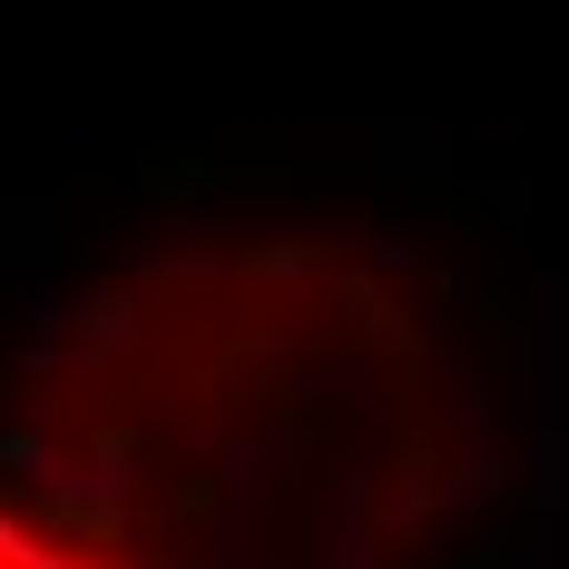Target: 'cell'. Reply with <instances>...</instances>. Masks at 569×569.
Instances as JSON below:
<instances>
[{"mask_svg":"<svg viewBox=\"0 0 569 569\" xmlns=\"http://www.w3.org/2000/svg\"><path fill=\"white\" fill-rule=\"evenodd\" d=\"M0 569H118V560L89 550V540H69V530H40V520L0 511Z\"/></svg>","mask_w":569,"mask_h":569,"instance_id":"1","label":"cell"}]
</instances>
